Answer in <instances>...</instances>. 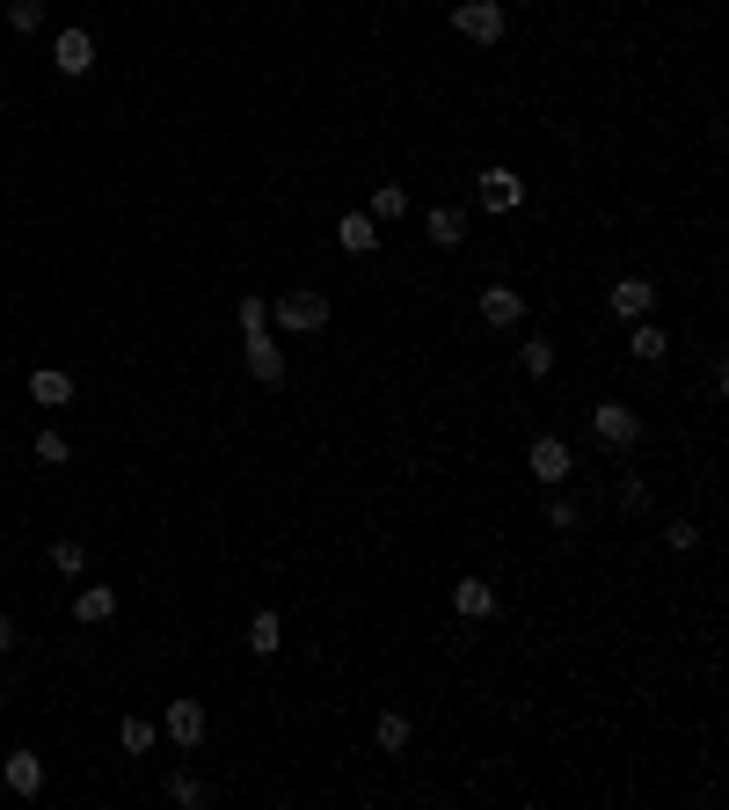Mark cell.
Instances as JSON below:
<instances>
[{"label":"cell","mask_w":729,"mask_h":810,"mask_svg":"<svg viewBox=\"0 0 729 810\" xmlns=\"http://www.w3.org/2000/svg\"><path fill=\"white\" fill-rule=\"evenodd\" d=\"M51 569H59V577H81V569H88V548H81V540H51Z\"/></svg>","instance_id":"cell-22"},{"label":"cell","mask_w":729,"mask_h":810,"mask_svg":"<svg viewBox=\"0 0 729 810\" xmlns=\"http://www.w3.org/2000/svg\"><path fill=\"white\" fill-rule=\"evenodd\" d=\"M29 402H37V409H66V402H73V372L37 366V372H29Z\"/></svg>","instance_id":"cell-10"},{"label":"cell","mask_w":729,"mask_h":810,"mask_svg":"<svg viewBox=\"0 0 729 810\" xmlns=\"http://www.w3.org/2000/svg\"><path fill=\"white\" fill-rule=\"evenodd\" d=\"M169 803H183V810H205V803H212V788L197 782V774H175V782H169Z\"/></svg>","instance_id":"cell-21"},{"label":"cell","mask_w":729,"mask_h":810,"mask_svg":"<svg viewBox=\"0 0 729 810\" xmlns=\"http://www.w3.org/2000/svg\"><path fill=\"white\" fill-rule=\"evenodd\" d=\"M372 737H380V752H401V745H409V715H401V709H387Z\"/></svg>","instance_id":"cell-24"},{"label":"cell","mask_w":729,"mask_h":810,"mask_svg":"<svg viewBox=\"0 0 729 810\" xmlns=\"http://www.w3.org/2000/svg\"><path fill=\"white\" fill-rule=\"evenodd\" d=\"M51 66H59L66 81H81L88 66H96V37H88V29H59V37H51Z\"/></svg>","instance_id":"cell-5"},{"label":"cell","mask_w":729,"mask_h":810,"mask_svg":"<svg viewBox=\"0 0 729 810\" xmlns=\"http://www.w3.org/2000/svg\"><path fill=\"white\" fill-rule=\"evenodd\" d=\"M474 197H482V212H518V205H526V175H510V169H482Z\"/></svg>","instance_id":"cell-6"},{"label":"cell","mask_w":729,"mask_h":810,"mask_svg":"<svg viewBox=\"0 0 729 810\" xmlns=\"http://www.w3.org/2000/svg\"><path fill=\"white\" fill-rule=\"evenodd\" d=\"M591 439L613 445V453H628V445L642 439V417H634L628 402H598V409H591Z\"/></svg>","instance_id":"cell-3"},{"label":"cell","mask_w":729,"mask_h":810,"mask_svg":"<svg viewBox=\"0 0 729 810\" xmlns=\"http://www.w3.org/2000/svg\"><path fill=\"white\" fill-rule=\"evenodd\" d=\"M547 526H555V533H577L583 518H577V504H569V496H555V504H547Z\"/></svg>","instance_id":"cell-28"},{"label":"cell","mask_w":729,"mask_h":810,"mask_svg":"<svg viewBox=\"0 0 729 810\" xmlns=\"http://www.w3.org/2000/svg\"><path fill=\"white\" fill-rule=\"evenodd\" d=\"M336 242L350 248V256H372V248H380V220H372V212H343V220H336Z\"/></svg>","instance_id":"cell-14"},{"label":"cell","mask_w":729,"mask_h":810,"mask_svg":"<svg viewBox=\"0 0 729 810\" xmlns=\"http://www.w3.org/2000/svg\"><path fill=\"white\" fill-rule=\"evenodd\" d=\"M242 351H248V372H256L263 388H277V380H285V351H277V336H270V329H248Z\"/></svg>","instance_id":"cell-7"},{"label":"cell","mask_w":729,"mask_h":810,"mask_svg":"<svg viewBox=\"0 0 729 810\" xmlns=\"http://www.w3.org/2000/svg\"><path fill=\"white\" fill-rule=\"evenodd\" d=\"M504 0H460V8H453V29H460L467 45H496V37H504Z\"/></svg>","instance_id":"cell-2"},{"label":"cell","mask_w":729,"mask_h":810,"mask_svg":"<svg viewBox=\"0 0 729 810\" xmlns=\"http://www.w3.org/2000/svg\"><path fill=\"white\" fill-rule=\"evenodd\" d=\"M664 548H679V555H685V548H701V526H685V518H679V526H664Z\"/></svg>","instance_id":"cell-29"},{"label":"cell","mask_w":729,"mask_h":810,"mask_svg":"<svg viewBox=\"0 0 729 810\" xmlns=\"http://www.w3.org/2000/svg\"><path fill=\"white\" fill-rule=\"evenodd\" d=\"M482 321H489V329H518V321H526V293L489 285V293H482Z\"/></svg>","instance_id":"cell-12"},{"label":"cell","mask_w":729,"mask_h":810,"mask_svg":"<svg viewBox=\"0 0 729 810\" xmlns=\"http://www.w3.org/2000/svg\"><path fill=\"white\" fill-rule=\"evenodd\" d=\"M518 366L533 372V380H547V372H555V344H547V336H526V344H518Z\"/></svg>","instance_id":"cell-20"},{"label":"cell","mask_w":729,"mask_h":810,"mask_svg":"<svg viewBox=\"0 0 729 810\" xmlns=\"http://www.w3.org/2000/svg\"><path fill=\"white\" fill-rule=\"evenodd\" d=\"M277 642H285V628H277V614L263 606V614L248 621V650H256V658H277Z\"/></svg>","instance_id":"cell-19"},{"label":"cell","mask_w":729,"mask_h":810,"mask_svg":"<svg viewBox=\"0 0 729 810\" xmlns=\"http://www.w3.org/2000/svg\"><path fill=\"white\" fill-rule=\"evenodd\" d=\"M37 461H45V467H66V461H73V445L59 439V431H37Z\"/></svg>","instance_id":"cell-26"},{"label":"cell","mask_w":729,"mask_h":810,"mask_svg":"<svg viewBox=\"0 0 729 810\" xmlns=\"http://www.w3.org/2000/svg\"><path fill=\"white\" fill-rule=\"evenodd\" d=\"M118 745H124V752H153V723H139V715H132V723L118 731Z\"/></svg>","instance_id":"cell-27"},{"label":"cell","mask_w":729,"mask_h":810,"mask_svg":"<svg viewBox=\"0 0 729 810\" xmlns=\"http://www.w3.org/2000/svg\"><path fill=\"white\" fill-rule=\"evenodd\" d=\"M628 351H634V358H642V366H664V351H671V336H664V329H650V321H634Z\"/></svg>","instance_id":"cell-18"},{"label":"cell","mask_w":729,"mask_h":810,"mask_svg":"<svg viewBox=\"0 0 729 810\" xmlns=\"http://www.w3.org/2000/svg\"><path fill=\"white\" fill-rule=\"evenodd\" d=\"M8 650H15V621L0 614V658H8Z\"/></svg>","instance_id":"cell-31"},{"label":"cell","mask_w":729,"mask_h":810,"mask_svg":"<svg viewBox=\"0 0 729 810\" xmlns=\"http://www.w3.org/2000/svg\"><path fill=\"white\" fill-rule=\"evenodd\" d=\"M234 321H242V336H248V329H270V293H242Z\"/></svg>","instance_id":"cell-23"},{"label":"cell","mask_w":729,"mask_h":810,"mask_svg":"<svg viewBox=\"0 0 729 810\" xmlns=\"http://www.w3.org/2000/svg\"><path fill=\"white\" fill-rule=\"evenodd\" d=\"M8 29H45V0H8Z\"/></svg>","instance_id":"cell-25"},{"label":"cell","mask_w":729,"mask_h":810,"mask_svg":"<svg viewBox=\"0 0 729 810\" xmlns=\"http://www.w3.org/2000/svg\"><path fill=\"white\" fill-rule=\"evenodd\" d=\"M453 614H460V621H489V614H496L489 577H460V585H453Z\"/></svg>","instance_id":"cell-11"},{"label":"cell","mask_w":729,"mask_h":810,"mask_svg":"<svg viewBox=\"0 0 729 810\" xmlns=\"http://www.w3.org/2000/svg\"><path fill=\"white\" fill-rule=\"evenodd\" d=\"M423 226H431L437 248H460V242H467V220L453 212V205H431V220H423Z\"/></svg>","instance_id":"cell-16"},{"label":"cell","mask_w":729,"mask_h":810,"mask_svg":"<svg viewBox=\"0 0 729 810\" xmlns=\"http://www.w3.org/2000/svg\"><path fill=\"white\" fill-rule=\"evenodd\" d=\"M620 512H650V490H642V482H620Z\"/></svg>","instance_id":"cell-30"},{"label":"cell","mask_w":729,"mask_h":810,"mask_svg":"<svg viewBox=\"0 0 729 810\" xmlns=\"http://www.w3.org/2000/svg\"><path fill=\"white\" fill-rule=\"evenodd\" d=\"M161 731H169V745H205V701H169V715H161Z\"/></svg>","instance_id":"cell-8"},{"label":"cell","mask_w":729,"mask_h":810,"mask_svg":"<svg viewBox=\"0 0 729 810\" xmlns=\"http://www.w3.org/2000/svg\"><path fill=\"white\" fill-rule=\"evenodd\" d=\"M364 212H372V220H380V226H394V220H401V212H409V191H401V183H380Z\"/></svg>","instance_id":"cell-17"},{"label":"cell","mask_w":729,"mask_h":810,"mask_svg":"<svg viewBox=\"0 0 729 810\" xmlns=\"http://www.w3.org/2000/svg\"><path fill=\"white\" fill-rule=\"evenodd\" d=\"M606 307H613L620 321H642V315L656 307V285H650V278H620V285L606 293Z\"/></svg>","instance_id":"cell-9"},{"label":"cell","mask_w":729,"mask_h":810,"mask_svg":"<svg viewBox=\"0 0 729 810\" xmlns=\"http://www.w3.org/2000/svg\"><path fill=\"white\" fill-rule=\"evenodd\" d=\"M0 774H8V788H15V796H45V760H37V752H8V766H0Z\"/></svg>","instance_id":"cell-13"},{"label":"cell","mask_w":729,"mask_h":810,"mask_svg":"<svg viewBox=\"0 0 729 810\" xmlns=\"http://www.w3.org/2000/svg\"><path fill=\"white\" fill-rule=\"evenodd\" d=\"M526 467H533V482H547V490H561L569 482V467H577V453L555 439V431H540L533 439V453H526Z\"/></svg>","instance_id":"cell-4"},{"label":"cell","mask_w":729,"mask_h":810,"mask_svg":"<svg viewBox=\"0 0 729 810\" xmlns=\"http://www.w3.org/2000/svg\"><path fill=\"white\" fill-rule=\"evenodd\" d=\"M110 614H118V591L110 585H88L81 599H73V621H88V628H102Z\"/></svg>","instance_id":"cell-15"},{"label":"cell","mask_w":729,"mask_h":810,"mask_svg":"<svg viewBox=\"0 0 729 810\" xmlns=\"http://www.w3.org/2000/svg\"><path fill=\"white\" fill-rule=\"evenodd\" d=\"M270 315H277V329H292V336H314V329H329V293H277Z\"/></svg>","instance_id":"cell-1"}]
</instances>
